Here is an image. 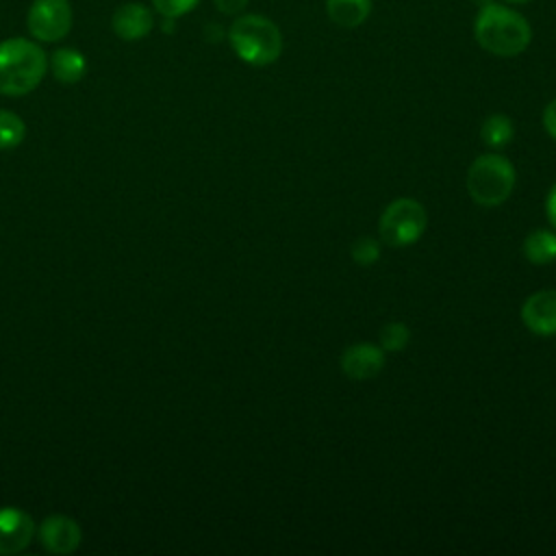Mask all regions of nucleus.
Here are the masks:
<instances>
[{
  "label": "nucleus",
  "mask_w": 556,
  "mask_h": 556,
  "mask_svg": "<svg viewBox=\"0 0 556 556\" xmlns=\"http://www.w3.org/2000/svg\"><path fill=\"white\" fill-rule=\"evenodd\" d=\"M515 135V126H513V119L504 113H493L484 119L482 128H480V137L486 146L491 148H502L506 146Z\"/></svg>",
  "instance_id": "15"
},
{
  "label": "nucleus",
  "mask_w": 556,
  "mask_h": 556,
  "mask_svg": "<svg viewBox=\"0 0 556 556\" xmlns=\"http://www.w3.org/2000/svg\"><path fill=\"white\" fill-rule=\"evenodd\" d=\"M523 256L532 265H547L556 261V232L534 230L523 239Z\"/></svg>",
  "instance_id": "14"
},
{
  "label": "nucleus",
  "mask_w": 556,
  "mask_h": 556,
  "mask_svg": "<svg viewBox=\"0 0 556 556\" xmlns=\"http://www.w3.org/2000/svg\"><path fill=\"white\" fill-rule=\"evenodd\" d=\"M48 56L30 39L11 37L0 41V93L26 96L46 76Z\"/></svg>",
  "instance_id": "2"
},
{
  "label": "nucleus",
  "mask_w": 556,
  "mask_h": 556,
  "mask_svg": "<svg viewBox=\"0 0 556 556\" xmlns=\"http://www.w3.org/2000/svg\"><path fill=\"white\" fill-rule=\"evenodd\" d=\"M506 2H513V4H526V2H530V0H506Z\"/></svg>",
  "instance_id": "23"
},
{
  "label": "nucleus",
  "mask_w": 556,
  "mask_h": 556,
  "mask_svg": "<svg viewBox=\"0 0 556 556\" xmlns=\"http://www.w3.org/2000/svg\"><path fill=\"white\" fill-rule=\"evenodd\" d=\"M545 215H547L549 224H552L554 230H556V182H554V187H552L549 193H547V200H545Z\"/></svg>",
  "instance_id": "22"
},
{
  "label": "nucleus",
  "mask_w": 556,
  "mask_h": 556,
  "mask_svg": "<svg viewBox=\"0 0 556 556\" xmlns=\"http://www.w3.org/2000/svg\"><path fill=\"white\" fill-rule=\"evenodd\" d=\"M200 0H152L156 13H161L167 20H176L198 7Z\"/></svg>",
  "instance_id": "19"
},
{
  "label": "nucleus",
  "mask_w": 556,
  "mask_h": 556,
  "mask_svg": "<svg viewBox=\"0 0 556 556\" xmlns=\"http://www.w3.org/2000/svg\"><path fill=\"white\" fill-rule=\"evenodd\" d=\"M473 37L480 48L495 56H517L530 46L532 26L521 13L489 2L473 20Z\"/></svg>",
  "instance_id": "1"
},
{
  "label": "nucleus",
  "mask_w": 556,
  "mask_h": 556,
  "mask_svg": "<svg viewBox=\"0 0 556 556\" xmlns=\"http://www.w3.org/2000/svg\"><path fill=\"white\" fill-rule=\"evenodd\" d=\"M80 526L65 515L46 517L39 526V541L50 554H72L80 545Z\"/></svg>",
  "instance_id": "10"
},
{
  "label": "nucleus",
  "mask_w": 556,
  "mask_h": 556,
  "mask_svg": "<svg viewBox=\"0 0 556 556\" xmlns=\"http://www.w3.org/2000/svg\"><path fill=\"white\" fill-rule=\"evenodd\" d=\"M515 189V167L502 154H482L467 169V191L480 206L504 204Z\"/></svg>",
  "instance_id": "4"
},
{
  "label": "nucleus",
  "mask_w": 556,
  "mask_h": 556,
  "mask_svg": "<svg viewBox=\"0 0 556 556\" xmlns=\"http://www.w3.org/2000/svg\"><path fill=\"white\" fill-rule=\"evenodd\" d=\"M428 226L426 208L413 198L393 200L380 215V237L393 248H406L421 239Z\"/></svg>",
  "instance_id": "5"
},
{
  "label": "nucleus",
  "mask_w": 556,
  "mask_h": 556,
  "mask_svg": "<svg viewBox=\"0 0 556 556\" xmlns=\"http://www.w3.org/2000/svg\"><path fill=\"white\" fill-rule=\"evenodd\" d=\"M213 2H215V7H217L222 13H226V15H237V13H241V11L248 7L250 0H213Z\"/></svg>",
  "instance_id": "21"
},
{
  "label": "nucleus",
  "mask_w": 556,
  "mask_h": 556,
  "mask_svg": "<svg viewBox=\"0 0 556 556\" xmlns=\"http://www.w3.org/2000/svg\"><path fill=\"white\" fill-rule=\"evenodd\" d=\"M521 321L539 337H556V289L532 293L521 306Z\"/></svg>",
  "instance_id": "7"
},
{
  "label": "nucleus",
  "mask_w": 556,
  "mask_h": 556,
  "mask_svg": "<svg viewBox=\"0 0 556 556\" xmlns=\"http://www.w3.org/2000/svg\"><path fill=\"white\" fill-rule=\"evenodd\" d=\"M111 24L119 39L137 41V39H143L152 30L154 15L148 7L139 4V2H128V4H122L115 9Z\"/></svg>",
  "instance_id": "11"
},
{
  "label": "nucleus",
  "mask_w": 556,
  "mask_h": 556,
  "mask_svg": "<svg viewBox=\"0 0 556 556\" xmlns=\"http://www.w3.org/2000/svg\"><path fill=\"white\" fill-rule=\"evenodd\" d=\"M410 339V330L402 321H389L380 330V348L387 352H400L406 348Z\"/></svg>",
  "instance_id": "17"
},
{
  "label": "nucleus",
  "mask_w": 556,
  "mask_h": 556,
  "mask_svg": "<svg viewBox=\"0 0 556 556\" xmlns=\"http://www.w3.org/2000/svg\"><path fill=\"white\" fill-rule=\"evenodd\" d=\"M352 261L358 265H374L380 258V245L374 237H358L350 248Z\"/></svg>",
  "instance_id": "18"
},
{
  "label": "nucleus",
  "mask_w": 556,
  "mask_h": 556,
  "mask_svg": "<svg viewBox=\"0 0 556 556\" xmlns=\"http://www.w3.org/2000/svg\"><path fill=\"white\" fill-rule=\"evenodd\" d=\"M384 367V350L374 343H354L341 354V369L350 380H369Z\"/></svg>",
  "instance_id": "9"
},
{
  "label": "nucleus",
  "mask_w": 556,
  "mask_h": 556,
  "mask_svg": "<svg viewBox=\"0 0 556 556\" xmlns=\"http://www.w3.org/2000/svg\"><path fill=\"white\" fill-rule=\"evenodd\" d=\"M35 534V521L28 513L4 506L0 508V554L22 552Z\"/></svg>",
  "instance_id": "8"
},
{
  "label": "nucleus",
  "mask_w": 556,
  "mask_h": 556,
  "mask_svg": "<svg viewBox=\"0 0 556 556\" xmlns=\"http://www.w3.org/2000/svg\"><path fill=\"white\" fill-rule=\"evenodd\" d=\"M48 65L52 67V74L63 85L78 83L87 72L85 56L74 48H59L52 52Z\"/></svg>",
  "instance_id": "12"
},
{
  "label": "nucleus",
  "mask_w": 556,
  "mask_h": 556,
  "mask_svg": "<svg viewBox=\"0 0 556 556\" xmlns=\"http://www.w3.org/2000/svg\"><path fill=\"white\" fill-rule=\"evenodd\" d=\"M28 33L39 41H59L72 28L70 0H35L26 17Z\"/></svg>",
  "instance_id": "6"
},
{
  "label": "nucleus",
  "mask_w": 556,
  "mask_h": 556,
  "mask_svg": "<svg viewBox=\"0 0 556 556\" xmlns=\"http://www.w3.org/2000/svg\"><path fill=\"white\" fill-rule=\"evenodd\" d=\"M228 41L235 54L254 67L271 65L282 54V33L265 15H239L228 28Z\"/></svg>",
  "instance_id": "3"
},
{
  "label": "nucleus",
  "mask_w": 556,
  "mask_h": 556,
  "mask_svg": "<svg viewBox=\"0 0 556 556\" xmlns=\"http://www.w3.org/2000/svg\"><path fill=\"white\" fill-rule=\"evenodd\" d=\"M543 128L552 139H556V98L543 109Z\"/></svg>",
  "instance_id": "20"
},
{
  "label": "nucleus",
  "mask_w": 556,
  "mask_h": 556,
  "mask_svg": "<svg viewBox=\"0 0 556 556\" xmlns=\"http://www.w3.org/2000/svg\"><path fill=\"white\" fill-rule=\"evenodd\" d=\"M328 17L341 28L361 26L371 13V0H326Z\"/></svg>",
  "instance_id": "13"
},
{
  "label": "nucleus",
  "mask_w": 556,
  "mask_h": 556,
  "mask_svg": "<svg viewBox=\"0 0 556 556\" xmlns=\"http://www.w3.org/2000/svg\"><path fill=\"white\" fill-rule=\"evenodd\" d=\"M26 126L20 115L0 109V150L15 148L24 141Z\"/></svg>",
  "instance_id": "16"
}]
</instances>
